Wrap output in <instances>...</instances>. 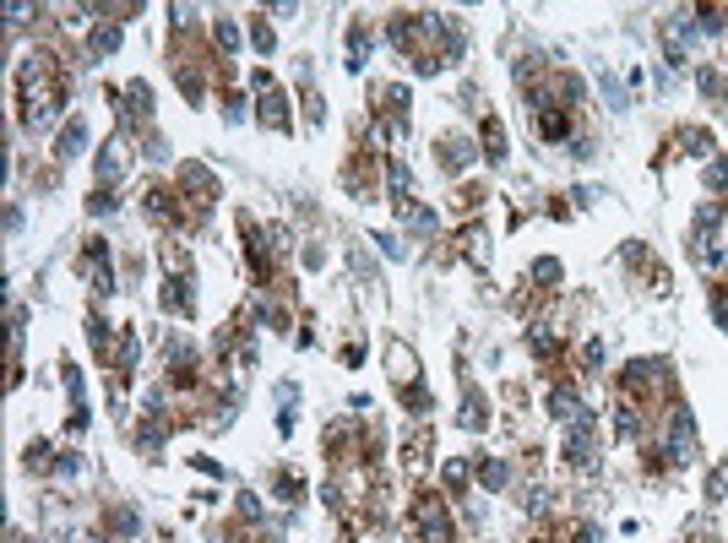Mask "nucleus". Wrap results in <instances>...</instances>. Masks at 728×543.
I'll use <instances>...</instances> for the list:
<instances>
[{
	"instance_id": "3",
	"label": "nucleus",
	"mask_w": 728,
	"mask_h": 543,
	"mask_svg": "<svg viewBox=\"0 0 728 543\" xmlns=\"http://www.w3.org/2000/svg\"><path fill=\"white\" fill-rule=\"evenodd\" d=\"M484 483H490V489H500V483H506V467L490 462V467H484Z\"/></svg>"
},
{
	"instance_id": "1",
	"label": "nucleus",
	"mask_w": 728,
	"mask_h": 543,
	"mask_svg": "<svg viewBox=\"0 0 728 543\" xmlns=\"http://www.w3.org/2000/svg\"><path fill=\"white\" fill-rule=\"evenodd\" d=\"M82 142H87V125H82V120H77V125H65V136H60V158H77Z\"/></svg>"
},
{
	"instance_id": "2",
	"label": "nucleus",
	"mask_w": 728,
	"mask_h": 543,
	"mask_svg": "<svg viewBox=\"0 0 728 543\" xmlns=\"http://www.w3.org/2000/svg\"><path fill=\"white\" fill-rule=\"evenodd\" d=\"M549 408H560V418H570V413H576V397H570V391H554Z\"/></svg>"
}]
</instances>
